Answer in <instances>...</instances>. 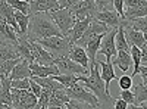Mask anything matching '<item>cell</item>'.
Listing matches in <instances>:
<instances>
[{
    "label": "cell",
    "instance_id": "cell-1",
    "mask_svg": "<svg viewBox=\"0 0 147 109\" xmlns=\"http://www.w3.org/2000/svg\"><path fill=\"white\" fill-rule=\"evenodd\" d=\"M88 77L85 75H78L80 81L84 83L85 87H88V90L91 93L96 94V97L99 99V108H110L113 106L115 99L110 96V93L106 90L105 86V81L100 77V65H99V60H96V64L90 68L88 71Z\"/></svg>",
    "mask_w": 147,
    "mask_h": 109
},
{
    "label": "cell",
    "instance_id": "cell-2",
    "mask_svg": "<svg viewBox=\"0 0 147 109\" xmlns=\"http://www.w3.org/2000/svg\"><path fill=\"white\" fill-rule=\"evenodd\" d=\"M30 30L27 31V37L30 40H40L52 35H62L57 25L53 22V19L49 16L47 12H37V14L30 15Z\"/></svg>",
    "mask_w": 147,
    "mask_h": 109
},
{
    "label": "cell",
    "instance_id": "cell-3",
    "mask_svg": "<svg viewBox=\"0 0 147 109\" xmlns=\"http://www.w3.org/2000/svg\"><path fill=\"white\" fill-rule=\"evenodd\" d=\"M37 43L41 44L55 59L56 58H62V56H68L69 49L72 46L69 39L65 37V35H52V37H46V39L37 40Z\"/></svg>",
    "mask_w": 147,
    "mask_h": 109
},
{
    "label": "cell",
    "instance_id": "cell-4",
    "mask_svg": "<svg viewBox=\"0 0 147 109\" xmlns=\"http://www.w3.org/2000/svg\"><path fill=\"white\" fill-rule=\"evenodd\" d=\"M12 108L15 109H35L38 97L30 89H16L10 87Z\"/></svg>",
    "mask_w": 147,
    "mask_h": 109
},
{
    "label": "cell",
    "instance_id": "cell-5",
    "mask_svg": "<svg viewBox=\"0 0 147 109\" xmlns=\"http://www.w3.org/2000/svg\"><path fill=\"white\" fill-rule=\"evenodd\" d=\"M49 16L53 19V22L57 25V28L60 30L62 35H68V32L71 31V28L74 27V24L77 22L74 14L68 9V7H63V9H56V10H52V12H47Z\"/></svg>",
    "mask_w": 147,
    "mask_h": 109
},
{
    "label": "cell",
    "instance_id": "cell-6",
    "mask_svg": "<svg viewBox=\"0 0 147 109\" xmlns=\"http://www.w3.org/2000/svg\"><path fill=\"white\" fill-rule=\"evenodd\" d=\"M66 94L69 96L71 99H75V100H81L85 103H90L93 108H99V99L96 97V94L91 93L90 90L85 89V86H81V84H74L72 87L65 89Z\"/></svg>",
    "mask_w": 147,
    "mask_h": 109
},
{
    "label": "cell",
    "instance_id": "cell-7",
    "mask_svg": "<svg viewBox=\"0 0 147 109\" xmlns=\"http://www.w3.org/2000/svg\"><path fill=\"white\" fill-rule=\"evenodd\" d=\"M118 27L116 28H110L109 31H106L103 34V39L100 41V47H99V52L100 55L106 56V62H112V59L116 56V44H115V35H116Z\"/></svg>",
    "mask_w": 147,
    "mask_h": 109
},
{
    "label": "cell",
    "instance_id": "cell-8",
    "mask_svg": "<svg viewBox=\"0 0 147 109\" xmlns=\"http://www.w3.org/2000/svg\"><path fill=\"white\" fill-rule=\"evenodd\" d=\"M55 65L59 68L60 74H77V75H87L88 74V69H85L82 65L74 62L69 56L56 58Z\"/></svg>",
    "mask_w": 147,
    "mask_h": 109
},
{
    "label": "cell",
    "instance_id": "cell-9",
    "mask_svg": "<svg viewBox=\"0 0 147 109\" xmlns=\"http://www.w3.org/2000/svg\"><path fill=\"white\" fill-rule=\"evenodd\" d=\"M69 10L74 14L77 21H81L85 18H94L97 14V7H96L94 0H81V2L71 6Z\"/></svg>",
    "mask_w": 147,
    "mask_h": 109
},
{
    "label": "cell",
    "instance_id": "cell-10",
    "mask_svg": "<svg viewBox=\"0 0 147 109\" xmlns=\"http://www.w3.org/2000/svg\"><path fill=\"white\" fill-rule=\"evenodd\" d=\"M30 50H31V55L34 56V62H38L41 65H53L55 64V58L37 41L30 40Z\"/></svg>",
    "mask_w": 147,
    "mask_h": 109
},
{
    "label": "cell",
    "instance_id": "cell-11",
    "mask_svg": "<svg viewBox=\"0 0 147 109\" xmlns=\"http://www.w3.org/2000/svg\"><path fill=\"white\" fill-rule=\"evenodd\" d=\"M122 25H124V34H125V39H127V41H128V44L129 46H137V47H141L143 44H144V41H146V39H144V34L141 32V31H138L137 28H134L131 24L127 21V19H124L122 18Z\"/></svg>",
    "mask_w": 147,
    "mask_h": 109
},
{
    "label": "cell",
    "instance_id": "cell-12",
    "mask_svg": "<svg viewBox=\"0 0 147 109\" xmlns=\"http://www.w3.org/2000/svg\"><path fill=\"white\" fill-rule=\"evenodd\" d=\"M102 39H103V34H94V35H91V37H88L84 43V49H85V52H87L88 60H90V68L96 64V56H97V52H99Z\"/></svg>",
    "mask_w": 147,
    "mask_h": 109
},
{
    "label": "cell",
    "instance_id": "cell-13",
    "mask_svg": "<svg viewBox=\"0 0 147 109\" xmlns=\"http://www.w3.org/2000/svg\"><path fill=\"white\" fill-rule=\"evenodd\" d=\"M0 18H3L9 25L15 30L16 35H21L19 27H18V22L15 19V9L12 7L6 0H0Z\"/></svg>",
    "mask_w": 147,
    "mask_h": 109
},
{
    "label": "cell",
    "instance_id": "cell-14",
    "mask_svg": "<svg viewBox=\"0 0 147 109\" xmlns=\"http://www.w3.org/2000/svg\"><path fill=\"white\" fill-rule=\"evenodd\" d=\"M30 69H31V77H50V75H57L60 74L59 68L53 65H41L38 62H30Z\"/></svg>",
    "mask_w": 147,
    "mask_h": 109
},
{
    "label": "cell",
    "instance_id": "cell-15",
    "mask_svg": "<svg viewBox=\"0 0 147 109\" xmlns=\"http://www.w3.org/2000/svg\"><path fill=\"white\" fill-rule=\"evenodd\" d=\"M68 56L74 60V62H77L80 65H82L85 69H90V60H88V55L85 52V49L80 44H72L71 49H69V53Z\"/></svg>",
    "mask_w": 147,
    "mask_h": 109
},
{
    "label": "cell",
    "instance_id": "cell-16",
    "mask_svg": "<svg viewBox=\"0 0 147 109\" xmlns=\"http://www.w3.org/2000/svg\"><path fill=\"white\" fill-rule=\"evenodd\" d=\"M69 100H71V97L66 94L65 89L53 90L52 94H50V99H49V103H47V109H53V108L65 109V105H66Z\"/></svg>",
    "mask_w": 147,
    "mask_h": 109
},
{
    "label": "cell",
    "instance_id": "cell-17",
    "mask_svg": "<svg viewBox=\"0 0 147 109\" xmlns=\"http://www.w3.org/2000/svg\"><path fill=\"white\" fill-rule=\"evenodd\" d=\"M94 18H97L99 21L105 22L106 25L110 27V28L119 27L121 25V21H122V18L119 16V14H118L115 9H112V10H97V14H96Z\"/></svg>",
    "mask_w": 147,
    "mask_h": 109
},
{
    "label": "cell",
    "instance_id": "cell-18",
    "mask_svg": "<svg viewBox=\"0 0 147 109\" xmlns=\"http://www.w3.org/2000/svg\"><path fill=\"white\" fill-rule=\"evenodd\" d=\"M0 43L13 44V46L18 43V35H16L15 30L3 18H0Z\"/></svg>",
    "mask_w": 147,
    "mask_h": 109
},
{
    "label": "cell",
    "instance_id": "cell-19",
    "mask_svg": "<svg viewBox=\"0 0 147 109\" xmlns=\"http://www.w3.org/2000/svg\"><path fill=\"white\" fill-rule=\"evenodd\" d=\"M59 9L57 0H32L30 3V15L37 12H52Z\"/></svg>",
    "mask_w": 147,
    "mask_h": 109
},
{
    "label": "cell",
    "instance_id": "cell-20",
    "mask_svg": "<svg viewBox=\"0 0 147 109\" xmlns=\"http://www.w3.org/2000/svg\"><path fill=\"white\" fill-rule=\"evenodd\" d=\"M93 18H85V19H81V21H77L75 24H74V27L71 28V31L68 32L66 37L69 39L71 44H75L80 39H81V35L85 32V30H87L88 27V24Z\"/></svg>",
    "mask_w": 147,
    "mask_h": 109
},
{
    "label": "cell",
    "instance_id": "cell-21",
    "mask_svg": "<svg viewBox=\"0 0 147 109\" xmlns=\"http://www.w3.org/2000/svg\"><path fill=\"white\" fill-rule=\"evenodd\" d=\"M10 80H18V78H30L31 77V69H30V62L27 59L21 58L19 62L12 68L10 74H9Z\"/></svg>",
    "mask_w": 147,
    "mask_h": 109
},
{
    "label": "cell",
    "instance_id": "cell-22",
    "mask_svg": "<svg viewBox=\"0 0 147 109\" xmlns=\"http://www.w3.org/2000/svg\"><path fill=\"white\" fill-rule=\"evenodd\" d=\"M112 64L116 65L122 72H127V71L131 68V65H132V59H131L129 52L118 50V52H116V56L112 59Z\"/></svg>",
    "mask_w": 147,
    "mask_h": 109
},
{
    "label": "cell",
    "instance_id": "cell-23",
    "mask_svg": "<svg viewBox=\"0 0 147 109\" xmlns=\"http://www.w3.org/2000/svg\"><path fill=\"white\" fill-rule=\"evenodd\" d=\"M100 65V77L102 80L105 81V86H106V90L109 91V86H110V81L115 80L116 75H115V68H113V64L112 62H99ZM110 93V91H109Z\"/></svg>",
    "mask_w": 147,
    "mask_h": 109
},
{
    "label": "cell",
    "instance_id": "cell-24",
    "mask_svg": "<svg viewBox=\"0 0 147 109\" xmlns=\"http://www.w3.org/2000/svg\"><path fill=\"white\" fill-rule=\"evenodd\" d=\"M16 58H21V56L15 50L13 44L0 43V62H5V60H9V59H16Z\"/></svg>",
    "mask_w": 147,
    "mask_h": 109
},
{
    "label": "cell",
    "instance_id": "cell-25",
    "mask_svg": "<svg viewBox=\"0 0 147 109\" xmlns=\"http://www.w3.org/2000/svg\"><path fill=\"white\" fill-rule=\"evenodd\" d=\"M52 77H53L56 81H59L65 89L72 87L74 84L80 83V78H78L77 74H57V75H52Z\"/></svg>",
    "mask_w": 147,
    "mask_h": 109
},
{
    "label": "cell",
    "instance_id": "cell-26",
    "mask_svg": "<svg viewBox=\"0 0 147 109\" xmlns=\"http://www.w3.org/2000/svg\"><path fill=\"white\" fill-rule=\"evenodd\" d=\"M134 87V86H132ZM134 96H136V108L140 109V105L143 102H147V84H137L136 87H134Z\"/></svg>",
    "mask_w": 147,
    "mask_h": 109
},
{
    "label": "cell",
    "instance_id": "cell-27",
    "mask_svg": "<svg viewBox=\"0 0 147 109\" xmlns=\"http://www.w3.org/2000/svg\"><path fill=\"white\" fill-rule=\"evenodd\" d=\"M15 19L18 22V27H19V31H21V35L22 34H27L28 31V24H30V15H25L19 10H15Z\"/></svg>",
    "mask_w": 147,
    "mask_h": 109
},
{
    "label": "cell",
    "instance_id": "cell-28",
    "mask_svg": "<svg viewBox=\"0 0 147 109\" xmlns=\"http://www.w3.org/2000/svg\"><path fill=\"white\" fill-rule=\"evenodd\" d=\"M129 55H131V59H132V65H134V72L132 75L136 77L138 74V68L141 65L140 62V47L137 46H129Z\"/></svg>",
    "mask_w": 147,
    "mask_h": 109
},
{
    "label": "cell",
    "instance_id": "cell-29",
    "mask_svg": "<svg viewBox=\"0 0 147 109\" xmlns=\"http://www.w3.org/2000/svg\"><path fill=\"white\" fill-rule=\"evenodd\" d=\"M50 94H52L50 89L41 87V93L38 96V102H37L35 109H47V103H49V99H50Z\"/></svg>",
    "mask_w": 147,
    "mask_h": 109
},
{
    "label": "cell",
    "instance_id": "cell-30",
    "mask_svg": "<svg viewBox=\"0 0 147 109\" xmlns=\"http://www.w3.org/2000/svg\"><path fill=\"white\" fill-rule=\"evenodd\" d=\"M6 2L15 10H19L25 15H30V3L25 2V0H6Z\"/></svg>",
    "mask_w": 147,
    "mask_h": 109
},
{
    "label": "cell",
    "instance_id": "cell-31",
    "mask_svg": "<svg viewBox=\"0 0 147 109\" xmlns=\"http://www.w3.org/2000/svg\"><path fill=\"white\" fill-rule=\"evenodd\" d=\"M134 28H137L138 31H141L144 34V39L147 40V16H141V18H136L132 21H128Z\"/></svg>",
    "mask_w": 147,
    "mask_h": 109
},
{
    "label": "cell",
    "instance_id": "cell-32",
    "mask_svg": "<svg viewBox=\"0 0 147 109\" xmlns=\"http://www.w3.org/2000/svg\"><path fill=\"white\" fill-rule=\"evenodd\" d=\"M19 60H21V58L9 59V60H5V62H0V75H9L12 68H13L19 62Z\"/></svg>",
    "mask_w": 147,
    "mask_h": 109
},
{
    "label": "cell",
    "instance_id": "cell-33",
    "mask_svg": "<svg viewBox=\"0 0 147 109\" xmlns=\"http://www.w3.org/2000/svg\"><path fill=\"white\" fill-rule=\"evenodd\" d=\"M119 97L124 99V100L128 103V106H131V108L136 109V96H134V93L131 91V89H129V90H122L121 94H119Z\"/></svg>",
    "mask_w": 147,
    "mask_h": 109
},
{
    "label": "cell",
    "instance_id": "cell-34",
    "mask_svg": "<svg viewBox=\"0 0 147 109\" xmlns=\"http://www.w3.org/2000/svg\"><path fill=\"white\" fill-rule=\"evenodd\" d=\"M118 84H119L121 90H129L134 86V81H132L131 75H121L118 78Z\"/></svg>",
    "mask_w": 147,
    "mask_h": 109
},
{
    "label": "cell",
    "instance_id": "cell-35",
    "mask_svg": "<svg viewBox=\"0 0 147 109\" xmlns=\"http://www.w3.org/2000/svg\"><path fill=\"white\" fill-rule=\"evenodd\" d=\"M97 10H112L113 7V0H94Z\"/></svg>",
    "mask_w": 147,
    "mask_h": 109
},
{
    "label": "cell",
    "instance_id": "cell-36",
    "mask_svg": "<svg viewBox=\"0 0 147 109\" xmlns=\"http://www.w3.org/2000/svg\"><path fill=\"white\" fill-rule=\"evenodd\" d=\"M10 87H16V89H30V78H18V80H12Z\"/></svg>",
    "mask_w": 147,
    "mask_h": 109
},
{
    "label": "cell",
    "instance_id": "cell-37",
    "mask_svg": "<svg viewBox=\"0 0 147 109\" xmlns=\"http://www.w3.org/2000/svg\"><path fill=\"white\" fill-rule=\"evenodd\" d=\"M140 62L141 65H147V40L140 47Z\"/></svg>",
    "mask_w": 147,
    "mask_h": 109
},
{
    "label": "cell",
    "instance_id": "cell-38",
    "mask_svg": "<svg viewBox=\"0 0 147 109\" xmlns=\"http://www.w3.org/2000/svg\"><path fill=\"white\" fill-rule=\"evenodd\" d=\"M30 90H31V91L37 96V97H38L40 93H41V86H40L38 83H35L32 78H30Z\"/></svg>",
    "mask_w": 147,
    "mask_h": 109
},
{
    "label": "cell",
    "instance_id": "cell-39",
    "mask_svg": "<svg viewBox=\"0 0 147 109\" xmlns=\"http://www.w3.org/2000/svg\"><path fill=\"white\" fill-rule=\"evenodd\" d=\"M113 7L119 14V16L124 18V0H113Z\"/></svg>",
    "mask_w": 147,
    "mask_h": 109
},
{
    "label": "cell",
    "instance_id": "cell-40",
    "mask_svg": "<svg viewBox=\"0 0 147 109\" xmlns=\"http://www.w3.org/2000/svg\"><path fill=\"white\" fill-rule=\"evenodd\" d=\"M78 2H81V0H57V3H59V9H63V7H71V6H74L75 3H78Z\"/></svg>",
    "mask_w": 147,
    "mask_h": 109
},
{
    "label": "cell",
    "instance_id": "cell-41",
    "mask_svg": "<svg viewBox=\"0 0 147 109\" xmlns=\"http://www.w3.org/2000/svg\"><path fill=\"white\" fill-rule=\"evenodd\" d=\"M113 108H115V109H127V108H128V103H127L124 99L116 97V99H115V103H113Z\"/></svg>",
    "mask_w": 147,
    "mask_h": 109
},
{
    "label": "cell",
    "instance_id": "cell-42",
    "mask_svg": "<svg viewBox=\"0 0 147 109\" xmlns=\"http://www.w3.org/2000/svg\"><path fill=\"white\" fill-rule=\"evenodd\" d=\"M138 74L141 75V83L143 84H147V65H140Z\"/></svg>",
    "mask_w": 147,
    "mask_h": 109
},
{
    "label": "cell",
    "instance_id": "cell-43",
    "mask_svg": "<svg viewBox=\"0 0 147 109\" xmlns=\"http://www.w3.org/2000/svg\"><path fill=\"white\" fill-rule=\"evenodd\" d=\"M0 91H2V81H0Z\"/></svg>",
    "mask_w": 147,
    "mask_h": 109
},
{
    "label": "cell",
    "instance_id": "cell-44",
    "mask_svg": "<svg viewBox=\"0 0 147 109\" xmlns=\"http://www.w3.org/2000/svg\"><path fill=\"white\" fill-rule=\"evenodd\" d=\"M25 2H28V3H31V2H32V0H25Z\"/></svg>",
    "mask_w": 147,
    "mask_h": 109
},
{
    "label": "cell",
    "instance_id": "cell-45",
    "mask_svg": "<svg viewBox=\"0 0 147 109\" xmlns=\"http://www.w3.org/2000/svg\"><path fill=\"white\" fill-rule=\"evenodd\" d=\"M0 108H2V106H0Z\"/></svg>",
    "mask_w": 147,
    "mask_h": 109
}]
</instances>
